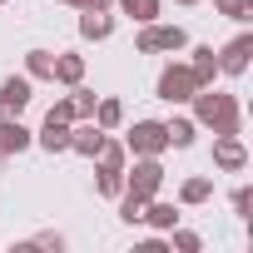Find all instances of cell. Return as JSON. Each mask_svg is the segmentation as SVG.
<instances>
[{
    "instance_id": "277c9868",
    "label": "cell",
    "mask_w": 253,
    "mask_h": 253,
    "mask_svg": "<svg viewBox=\"0 0 253 253\" xmlns=\"http://www.w3.org/2000/svg\"><path fill=\"white\" fill-rule=\"evenodd\" d=\"M124 149H129V154H164L169 149V134H164L159 119H139L129 129V139H124Z\"/></svg>"
},
{
    "instance_id": "ffe728a7",
    "label": "cell",
    "mask_w": 253,
    "mask_h": 253,
    "mask_svg": "<svg viewBox=\"0 0 253 253\" xmlns=\"http://www.w3.org/2000/svg\"><path fill=\"white\" fill-rule=\"evenodd\" d=\"M144 218H149L154 228H174V223H179V209H174V204H144Z\"/></svg>"
},
{
    "instance_id": "8992f818",
    "label": "cell",
    "mask_w": 253,
    "mask_h": 253,
    "mask_svg": "<svg viewBox=\"0 0 253 253\" xmlns=\"http://www.w3.org/2000/svg\"><path fill=\"white\" fill-rule=\"evenodd\" d=\"M25 104H30V75H10L0 84V119H20Z\"/></svg>"
},
{
    "instance_id": "5b68a950",
    "label": "cell",
    "mask_w": 253,
    "mask_h": 253,
    "mask_svg": "<svg viewBox=\"0 0 253 253\" xmlns=\"http://www.w3.org/2000/svg\"><path fill=\"white\" fill-rule=\"evenodd\" d=\"M194 89H199V80H194V70H189V65H169V70L159 75V99H169V104L194 99Z\"/></svg>"
},
{
    "instance_id": "f1b7e54d",
    "label": "cell",
    "mask_w": 253,
    "mask_h": 253,
    "mask_svg": "<svg viewBox=\"0 0 253 253\" xmlns=\"http://www.w3.org/2000/svg\"><path fill=\"white\" fill-rule=\"evenodd\" d=\"M30 243H35V248H60V243H65V238H60V233H35V238H30Z\"/></svg>"
},
{
    "instance_id": "1f68e13d",
    "label": "cell",
    "mask_w": 253,
    "mask_h": 253,
    "mask_svg": "<svg viewBox=\"0 0 253 253\" xmlns=\"http://www.w3.org/2000/svg\"><path fill=\"white\" fill-rule=\"evenodd\" d=\"M179 5H199V0H179Z\"/></svg>"
},
{
    "instance_id": "83f0119b",
    "label": "cell",
    "mask_w": 253,
    "mask_h": 253,
    "mask_svg": "<svg viewBox=\"0 0 253 253\" xmlns=\"http://www.w3.org/2000/svg\"><path fill=\"white\" fill-rule=\"evenodd\" d=\"M248 204H253V194H248V184H243V189H233V213H248Z\"/></svg>"
},
{
    "instance_id": "4fadbf2b",
    "label": "cell",
    "mask_w": 253,
    "mask_h": 253,
    "mask_svg": "<svg viewBox=\"0 0 253 253\" xmlns=\"http://www.w3.org/2000/svg\"><path fill=\"white\" fill-rule=\"evenodd\" d=\"M50 80H60V84H80V80H84V60H80V55H55Z\"/></svg>"
},
{
    "instance_id": "8fae6325",
    "label": "cell",
    "mask_w": 253,
    "mask_h": 253,
    "mask_svg": "<svg viewBox=\"0 0 253 253\" xmlns=\"http://www.w3.org/2000/svg\"><path fill=\"white\" fill-rule=\"evenodd\" d=\"M30 149V129L20 119H0V154H20Z\"/></svg>"
},
{
    "instance_id": "3957f363",
    "label": "cell",
    "mask_w": 253,
    "mask_h": 253,
    "mask_svg": "<svg viewBox=\"0 0 253 253\" xmlns=\"http://www.w3.org/2000/svg\"><path fill=\"white\" fill-rule=\"evenodd\" d=\"M184 40H189V35H184L179 25H154V20H149V25L139 30L134 50H139V55H159V50H184Z\"/></svg>"
},
{
    "instance_id": "7c38bea8",
    "label": "cell",
    "mask_w": 253,
    "mask_h": 253,
    "mask_svg": "<svg viewBox=\"0 0 253 253\" xmlns=\"http://www.w3.org/2000/svg\"><path fill=\"white\" fill-rule=\"evenodd\" d=\"M189 70H194L199 89H204V84H213V75H218V55H213V45H199V50H194V65H189Z\"/></svg>"
},
{
    "instance_id": "d4e9b609",
    "label": "cell",
    "mask_w": 253,
    "mask_h": 253,
    "mask_svg": "<svg viewBox=\"0 0 253 253\" xmlns=\"http://www.w3.org/2000/svg\"><path fill=\"white\" fill-rule=\"evenodd\" d=\"M218 10H223L228 20H248V10H253V0H218Z\"/></svg>"
},
{
    "instance_id": "f546056e",
    "label": "cell",
    "mask_w": 253,
    "mask_h": 253,
    "mask_svg": "<svg viewBox=\"0 0 253 253\" xmlns=\"http://www.w3.org/2000/svg\"><path fill=\"white\" fill-rule=\"evenodd\" d=\"M114 5V0H89V10H109Z\"/></svg>"
},
{
    "instance_id": "2e32d148",
    "label": "cell",
    "mask_w": 253,
    "mask_h": 253,
    "mask_svg": "<svg viewBox=\"0 0 253 253\" xmlns=\"http://www.w3.org/2000/svg\"><path fill=\"white\" fill-rule=\"evenodd\" d=\"M114 5H119L124 15H134L139 25H149V20L159 15V0H114Z\"/></svg>"
},
{
    "instance_id": "e0dca14e",
    "label": "cell",
    "mask_w": 253,
    "mask_h": 253,
    "mask_svg": "<svg viewBox=\"0 0 253 253\" xmlns=\"http://www.w3.org/2000/svg\"><path fill=\"white\" fill-rule=\"evenodd\" d=\"M144 204H149V199H139V194L124 189V194H119V218H124V223H144Z\"/></svg>"
},
{
    "instance_id": "603a6c76",
    "label": "cell",
    "mask_w": 253,
    "mask_h": 253,
    "mask_svg": "<svg viewBox=\"0 0 253 253\" xmlns=\"http://www.w3.org/2000/svg\"><path fill=\"white\" fill-rule=\"evenodd\" d=\"M99 169H124V144L104 139V144H99Z\"/></svg>"
},
{
    "instance_id": "4dcf8cb0",
    "label": "cell",
    "mask_w": 253,
    "mask_h": 253,
    "mask_svg": "<svg viewBox=\"0 0 253 253\" xmlns=\"http://www.w3.org/2000/svg\"><path fill=\"white\" fill-rule=\"evenodd\" d=\"M65 5H80V10H89V0H65Z\"/></svg>"
},
{
    "instance_id": "d6a6232c",
    "label": "cell",
    "mask_w": 253,
    "mask_h": 253,
    "mask_svg": "<svg viewBox=\"0 0 253 253\" xmlns=\"http://www.w3.org/2000/svg\"><path fill=\"white\" fill-rule=\"evenodd\" d=\"M0 5H5V0H0Z\"/></svg>"
},
{
    "instance_id": "6da1fadb",
    "label": "cell",
    "mask_w": 253,
    "mask_h": 253,
    "mask_svg": "<svg viewBox=\"0 0 253 253\" xmlns=\"http://www.w3.org/2000/svg\"><path fill=\"white\" fill-rule=\"evenodd\" d=\"M194 119L209 124L213 134H238V99L204 84V89H194Z\"/></svg>"
},
{
    "instance_id": "7a4b0ae2",
    "label": "cell",
    "mask_w": 253,
    "mask_h": 253,
    "mask_svg": "<svg viewBox=\"0 0 253 253\" xmlns=\"http://www.w3.org/2000/svg\"><path fill=\"white\" fill-rule=\"evenodd\" d=\"M159 184H164V164H159V154H139V164H134L129 179H124V189L139 194V199H154Z\"/></svg>"
},
{
    "instance_id": "5bb4252c",
    "label": "cell",
    "mask_w": 253,
    "mask_h": 253,
    "mask_svg": "<svg viewBox=\"0 0 253 253\" xmlns=\"http://www.w3.org/2000/svg\"><path fill=\"white\" fill-rule=\"evenodd\" d=\"M109 30H114V20H109L104 10H84V15H80V35H84V40H109Z\"/></svg>"
},
{
    "instance_id": "ac0fdd59",
    "label": "cell",
    "mask_w": 253,
    "mask_h": 253,
    "mask_svg": "<svg viewBox=\"0 0 253 253\" xmlns=\"http://www.w3.org/2000/svg\"><path fill=\"white\" fill-rule=\"evenodd\" d=\"M164 134H169L174 149H189V144H194V119H169V124H164Z\"/></svg>"
},
{
    "instance_id": "cb8c5ba5",
    "label": "cell",
    "mask_w": 253,
    "mask_h": 253,
    "mask_svg": "<svg viewBox=\"0 0 253 253\" xmlns=\"http://www.w3.org/2000/svg\"><path fill=\"white\" fill-rule=\"evenodd\" d=\"M70 104H75V119H89L94 114V89H75Z\"/></svg>"
},
{
    "instance_id": "9c48e42d",
    "label": "cell",
    "mask_w": 253,
    "mask_h": 253,
    "mask_svg": "<svg viewBox=\"0 0 253 253\" xmlns=\"http://www.w3.org/2000/svg\"><path fill=\"white\" fill-rule=\"evenodd\" d=\"M248 55H253V35H238V40L218 55V70H223V75H243V70H248Z\"/></svg>"
},
{
    "instance_id": "d6986e66",
    "label": "cell",
    "mask_w": 253,
    "mask_h": 253,
    "mask_svg": "<svg viewBox=\"0 0 253 253\" xmlns=\"http://www.w3.org/2000/svg\"><path fill=\"white\" fill-rule=\"evenodd\" d=\"M50 65H55L50 50H30V55H25V75H30V80H50Z\"/></svg>"
},
{
    "instance_id": "4316f807",
    "label": "cell",
    "mask_w": 253,
    "mask_h": 253,
    "mask_svg": "<svg viewBox=\"0 0 253 253\" xmlns=\"http://www.w3.org/2000/svg\"><path fill=\"white\" fill-rule=\"evenodd\" d=\"M50 119H75V104H70V99H55V104H50Z\"/></svg>"
},
{
    "instance_id": "30bf717a",
    "label": "cell",
    "mask_w": 253,
    "mask_h": 253,
    "mask_svg": "<svg viewBox=\"0 0 253 253\" xmlns=\"http://www.w3.org/2000/svg\"><path fill=\"white\" fill-rule=\"evenodd\" d=\"M40 149H50V154H65V149H70V119H50V114H45Z\"/></svg>"
},
{
    "instance_id": "52a82bcc",
    "label": "cell",
    "mask_w": 253,
    "mask_h": 253,
    "mask_svg": "<svg viewBox=\"0 0 253 253\" xmlns=\"http://www.w3.org/2000/svg\"><path fill=\"white\" fill-rule=\"evenodd\" d=\"M213 164H218V169H228V174H238V169L248 164V154H243L238 134H218V139H213Z\"/></svg>"
},
{
    "instance_id": "9a60e30c",
    "label": "cell",
    "mask_w": 253,
    "mask_h": 253,
    "mask_svg": "<svg viewBox=\"0 0 253 253\" xmlns=\"http://www.w3.org/2000/svg\"><path fill=\"white\" fill-rule=\"evenodd\" d=\"M94 124H99V129H114V124L124 119V104L119 99H94V114H89Z\"/></svg>"
},
{
    "instance_id": "484cf974",
    "label": "cell",
    "mask_w": 253,
    "mask_h": 253,
    "mask_svg": "<svg viewBox=\"0 0 253 253\" xmlns=\"http://www.w3.org/2000/svg\"><path fill=\"white\" fill-rule=\"evenodd\" d=\"M174 248H184V253H199V248H204V238H199V233H174Z\"/></svg>"
},
{
    "instance_id": "7402d4cb",
    "label": "cell",
    "mask_w": 253,
    "mask_h": 253,
    "mask_svg": "<svg viewBox=\"0 0 253 253\" xmlns=\"http://www.w3.org/2000/svg\"><path fill=\"white\" fill-rule=\"evenodd\" d=\"M99 194L104 199H119L124 194V169H99Z\"/></svg>"
},
{
    "instance_id": "44dd1931",
    "label": "cell",
    "mask_w": 253,
    "mask_h": 253,
    "mask_svg": "<svg viewBox=\"0 0 253 253\" xmlns=\"http://www.w3.org/2000/svg\"><path fill=\"white\" fill-rule=\"evenodd\" d=\"M209 194H213V179H204V174H199V179H189V184L179 189V199H184V204H204Z\"/></svg>"
},
{
    "instance_id": "ba28073f",
    "label": "cell",
    "mask_w": 253,
    "mask_h": 253,
    "mask_svg": "<svg viewBox=\"0 0 253 253\" xmlns=\"http://www.w3.org/2000/svg\"><path fill=\"white\" fill-rule=\"evenodd\" d=\"M99 144H104V129H99L94 119H84L80 129H70V149H75V154H84V159H94V154H99Z\"/></svg>"
}]
</instances>
